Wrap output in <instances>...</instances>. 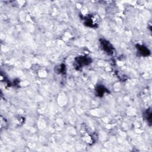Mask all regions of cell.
Listing matches in <instances>:
<instances>
[{
  "label": "cell",
  "mask_w": 152,
  "mask_h": 152,
  "mask_svg": "<svg viewBox=\"0 0 152 152\" xmlns=\"http://www.w3.org/2000/svg\"><path fill=\"white\" fill-rule=\"evenodd\" d=\"M108 90L105 87H104L102 85H99L96 88V93L97 96L102 97L103 96L104 94H105L106 92H108Z\"/></svg>",
  "instance_id": "5"
},
{
  "label": "cell",
  "mask_w": 152,
  "mask_h": 152,
  "mask_svg": "<svg viewBox=\"0 0 152 152\" xmlns=\"http://www.w3.org/2000/svg\"><path fill=\"white\" fill-rule=\"evenodd\" d=\"M137 50L138 51V53H140L142 56H147L150 55V52L148 49V48H147L145 46H144L143 45H137Z\"/></svg>",
  "instance_id": "4"
},
{
  "label": "cell",
  "mask_w": 152,
  "mask_h": 152,
  "mask_svg": "<svg viewBox=\"0 0 152 152\" xmlns=\"http://www.w3.org/2000/svg\"><path fill=\"white\" fill-rule=\"evenodd\" d=\"M84 21L85 25L90 27L95 28L98 24V18L94 15H88L86 16L84 18Z\"/></svg>",
  "instance_id": "2"
},
{
  "label": "cell",
  "mask_w": 152,
  "mask_h": 152,
  "mask_svg": "<svg viewBox=\"0 0 152 152\" xmlns=\"http://www.w3.org/2000/svg\"><path fill=\"white\" fill-rule=\"evenodd\" d=\"M144 116L145 119H147V122L149 124H151V109H147L144 113Z\"/></svg>",
  "instance_id": "6"
},
{
  "label": "cell",
  "mask_w": 152,
  "mask_h": 152,
  "mask_svg": "<svg viewBox=\"0 0 152 152\" xmlns=\"http://www.w3.org/2000/svg\"><path fill=\"white\" fill-rule=\"evenodd\" d=\"M91 59L89 57H87L86 56H81L75 58L74 65H75V67L77 69H78L85 65H89L91 63Z\"/></svg>",
  "instance_id": "1"
},
{
  "label": "cell",
  "mask_w": 152,
  "mask_h": 152,
  "mask_svg": "<svg viewBox=\"0 0 152 152\" xmlns=\"http://www.w3.org/2000/svg\"><path fill=\"white\" fill-rule=\"evenodd\" d=\"M100 45L102 49L108 54H112L113 52V47L109 42L104 40L100 39Z\"/></svg>",
  "instance_id": "3"
}]
</instances>
